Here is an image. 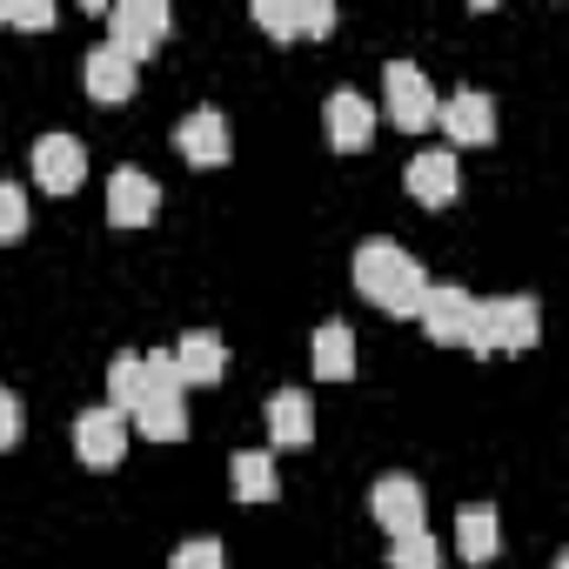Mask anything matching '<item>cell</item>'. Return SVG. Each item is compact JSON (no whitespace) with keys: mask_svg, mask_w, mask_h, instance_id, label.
Returning a JSON list of instances; mask_svg holds the SVG:
<instances>
[{"mask_svg":"<svg viewBox=\"0 0 569 569\" xmlns=\"http://www.w3.org/2000/svg\"><path fill=\"white\" fill-rule=\"evenodd\" d=\"M356 289L382 309V316H416L422 309V289H429V274H422V261L402 248V241H389V234H369L362 248H356Z\"/></svg>","mask_w":569,"mask_h":569,"instance_id":"cell-1","label":"cell"},{"mask_svg":"<svg viewBox=\"0 0 569 569\" xmlns=\"http://www.w3.org/2000/svg\"><path fill=\"white\" fill-rule=\"evenodd\" d=\"M536 336H542V309L529 296H496V302H476L469 356H516V349H536Z\"/></svg>","mask_w":569,"mask_h":569,"instance_id":"cell-2","label":"cell"},{"mask_svg":"<svg viewBox=\"0 0 569 569\" xmlns=\"http://www.w3.org/2000/svg\"><path fill=\"white\" fill-rule=\"evenodd\" d=\"M168 28H174L168 0H121V8H108V48H114V54H128L134 68L168 41Z\"/></svg>","mask_w":569,"mask_h":569,"instance_id":"cell-3","label":"cell"},{"mask_svg":"<svg viewBox=\"0 0 569 569\" xmlns=\"http://www.w3.org/2000/svg\"><path fill=\"white\" fill-rule=\"evenodd\" d=\"M416 322L429 329V342H442V349H469V336H476V296H469V289H449V281H429Z\"/></svg>","mask_w":569,"mask_h":569,"instance_id":"cell-4","label":"cell"},{"mask_svg":"<svg viewBox=\"0 0 569 569\" xmlns=\"http://www.w3.org/2000/svg\"><path fill=\"white\" fill-rule=\"evenodd\" d=\"M382 94H389V121H396L402 134L436 128V88H429V74H422V68L389 61V68H382Z\"/></svg>","mask_w":569,"mask_h":569,"instance_id":"cell-5","label":"cell"},{"mask_svg":"<svg viewBox=\"0 0 569 569\" xmlns=\"http://www.w3.org/2000/svg\"><path fill=\"white\" fill-rule=\"evenodd\" d=\"M128 436H134V429H128V416H121V409H108V402L74 416V456H81L88 469H114V462L128 456Z\"/></svg>","mask_w":569,"mask_h":569,"instance_id":"cell-6","label":"cell"},{"mask_svg":"<svg viewBox=\"0 0 569 569\" xmlns=\"http://www.w3.org/2000/svg\"><path fill=\"white\" fill-rule=\"evenodd\" d=\"M436 121L449 128L456 148H489V141H496V101H489L482 88H462V94L436 101Z\"/></svg>","mask_w":569,"mask_h":569,"instance_id":"cell-7","label":"cell"},{"mask_svg":"<svg viewBox=\"0 0 569 569\" xmlns=\"http://www.w3.org/2000/svg\"><path fill=\"white\" fill-rule=\"evenodd\" d=\"M28 161H34V181H41L48 194H74V188L88 181V148H81L74 134H41Z\"/></svg>","mask_w":569,"mask_h":569,"instance_id":"cell-8","label":"cell"},{"mask_svg":"<svg viewBox=\"0 0 569 569\" xmlns=\"http://www.w3.org/2000/svg\"><path fill=\"white\" fill-rule=\"evenodd\" d=\"M369 516H376L389 536H402V529H422L429 496H422L416 476H376V489H369Z\"/></svg>","mask_w":569,"mask_h":569,"instance_id":"cell-9","label":"cell"},{"mask_svg":"<svg viewBox=\"0 0 569 569\" xmlns=\"http://www.w3.org/2000/svg\"><path fill=\"white\" fill-rule=\"evenodd\" d=\"M161 208V181L141 174V168H114L108 174V221L114 228H148Z\"/></svg>","mask_w":569,"mask_h":569,"instance_id":"cell-10","label":"cell"},{"mask_svg":"<svg viewBox=\"0 0 569 569\" xmlns=\"http://www.w3.org/2000/svg\"><path fill=\"white\" fill-rule=\"evenodd\" d=\"M322 121H329V148H336V154H362V148L376 141V108H369L356 88H336L329 108H322Z\"/></svg>","mask_w":569,"mask_h":569,"instance_id":"cell-11","label":"cell"},{"mask_svg":"<svg viewBox=\"0 0 569 569\" xmlns=\"http://www.w3.org/2000/svg\"><path fill=\"white\" fill-rule=\"evenodd\" d=\"M168 356H174V376H181V389H214V382L228 376V349H221V336H208V329L181 336Z\"/></svg>","mask_w":569,"mask_h":569,"instance_id":"cell-12","label":"cell"},{"mask_svg":"<svg viewBox=\"0 0 569 569\" xmlns=\"http://www.w3.org/2000/svg\"><path fill=\"white\" fill-rule=\"evenodd\" d=\"M81 88H88L101 108H121V101L134 94V61H128V54H114V48L101 41V48L81 61Z\"/></svg>","mask_w":569,"mask_h":569,"instance_id":"cell-13","label":"cell"},{"mask_svg":"<svg viewBox=\"0 0 569 569\" xmlns=\"http://www.w3.org/2000/svg\"><path fill=\"white\" fill-rule=\"evenodd\" d=\"M456 188H462V161H456V154L429 148V154H416V161H409V194H416L422 208H449V201H456Z\"/></svg>","mask_w":569,"mask_h":569,"instance_id":"cell-14","label":"cell"},{"mask_svg":"<svg viewBox=\"0 0 569 569\" xmlns=\"http://www.w3.org/2000/svg\"><path fill=\"white\" fill-rule=\"evenodd\" d=\"M268 436H274V449H309L316 442V402L302 389L268 396Z\"/></svg>","mask_w":569,"mask_h":569,"instance_id":"cell-15","label":"cell"},{"mask_svg":"<svg viewBox=\"0 0 569 569\" xmlns=\"http://www.w3.org/2000/svg\"><path fill=\"white\" fill-rule=\"evenodd\" d=\"M174 148H181L194 168H221V161H228V121H221L214 108H194V114L174 128Z\"/></svg>","mask_w":569,"mask_h":569,"instance_id":"cell-16","label":"cell"},{"mask_svg":"<svg viewBox=\"0 0 569 569\" xmlns=\"http://www.w3.org/2000/svg\"><path fill=\"white\" fill-rule=\"evenodd\" d=\"M456 542H462V562H496V549H502V522H496V509H489V502L456 509Z\"/></svg>","mask_w":569,"mask_h":569,"instance_id":"cell-17","label":"cell"},{"mask_svg":"<svg viewBox=\"0 0 569 569\" xmlns=\"http://www.w3.org/2000/svg\"><path fill=\"white\" fill-rule=\"evenodd\" d=\"M316 376L322 382H349L356 376V336H349V322H322L316 329Z\"/></svg>","mask_w":569,"mask_h":569,"instance_id":"cell-18","label":"cell"},{"mask_svg":"<svg viewBox=\"0 0 569 569\" xmlns=\"http://www.w3.org/2000/svg\"><path fill=\"white\" fill-rule=\"evenodd\" d=\"M128 429H141L148 442H181V436H188L181 396H141V409L128 416Z\"/></svg>","mask_w":569,"mask_h":569,"instance_id":"cell-19","label":"cell"},{"mask_svg":"<svg viewBox=\"0 0 569 569\" xmlns=\"http://www.w3.org/2000/svg\"><path fill=\"white\" fill-rule=\"evenodd\" d=\"M141 396H148V369H141V356H134V349H121V356L108 362V409L134 416V409H141Z\"/></svg>","mask_w":569,"mask_h":569,"instance_id":"cell-20","label":"cell"},{"mask_svg":"<svg viewBox=\"0 0 569 569\" xmlns=\"http://www.w3.org/2000/svg\"><path fill=\"white\" fill-rule=\"evenodd\" d=\"M228 476H234V496L241 502H274V462H268V449H241L234 462H228Z\"/></svg>","mask_w":569,"mask_h":569,"instance_id":"cell-21","label":"cell"},{"mask_svg":"<svg viewBox=\"0 0 569 569\" xmlns=\"http://www.w3.org/2000/svg\"><path fill=\"white\" fill-rule=\"evenodd\" d=\"M389 569H442V549L429 529H402L389 536Z\"/></svg>","mask_w":569,"mask_h":569,"instance_id":"cell-22","label":"cell"},{"mask_svg":"<svg viewBox=\"0 0 569 569\" xmlns=\"http://www.w3.org/2000/svg\"><path fill=\"white\" fill-rule=\"evenodd\" d=\"M168 569H228V556H221L214 536H194V542H181V549L168 556Z\"/></svg>","mask_w":569,"mask_h":569,"instance_id":"cell-23","label":"cell"},{"mask_svg":"<svg viewBox=\"0 0 569 569\" xmlns=\"http://www.w3.org/2000/svg\"><path fill=\"white\" fill-rule=\"evenodd\" d=\"M254 21H261L274 41H296V34H302V8H281V0H254Z\"/></svg>","mask_w":569,"mask_h":569,"instance_id":"cell-24","label":"cell"},{"mask_svg":"<svg viewBox=\"0 0 569 569\" xmlns=\"http://www.w3.org/2000/svg\"><path fill=\"white\" fill-rule=\"evenodd\" d=\"M28 234V194L14 181H0V241H21Z\"/></svg>","mask_w":569,"mask_h":569,"instance_id":"cell-25","label":"cell"},{"mask_svg":"<svg viewBox=\"0 0 569 569\" xmlns=\"http://www.w3.org/2000/svg\"><path fill=\"white\" fill-rule=\"evenodd\" d=\"M54 21H61V14L41 8V0H34V8H8V0H0V28H34V34H41V28H54Z\"/></svg>","mask_w":569,"mask_h":569,"instance_id":"cell-26","label":"cell"},{"mask_svg":"<svg viewBox=\"0 0 569 569\" xmlns=\"http://www.w3.org/2000/svg\"><path fill=\"white\" fill-rule=\"evenodd\" d=\"M329 28H336V8H329V0H309V8H302V34H309V41H322Z\"/></svg>","mask_w":569,"mask_h":569,"instance_id":"cell-27","label":"cell"},{"mask_svg":"<svg viewBox=\"0 0 569 569\" xmlns=\"http://www.w3.org/2000/svg\"><path fill=\"white\" fill-rule=\"evenodd\" d=\"M14 442H21V402L0 389V449H14Z\"/></svg>","mask_w":569,"mask_h":569,"instance_id":"cell-28","label":"cell"}]
</instances>
